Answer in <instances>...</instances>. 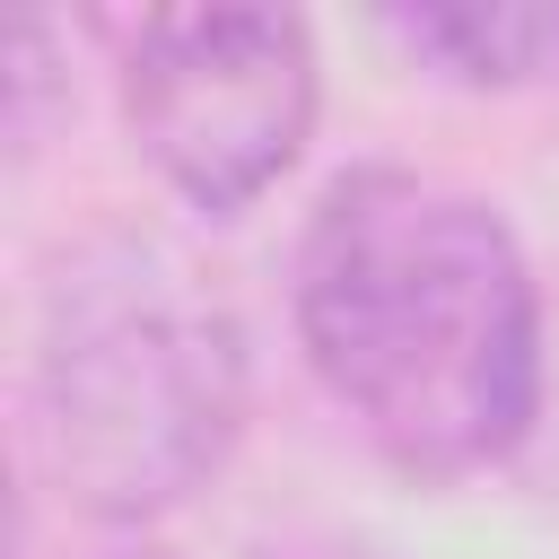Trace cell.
Returning <instances> with one entry per match:
<instances>
[{"label":"cell","instance_id":"6da1fadb","mask_svg":"<svg viewBox=\"0 0 559 559\" xmlns=\"http://www.w3.org/2000/svg\"><path fill=\"white\" fill-rule=\"evenodd\" d=\"M297 341L419 489L507 463L542 411V297L515 227L419 166H349L297 245Z\"/></svg>","mask_w":559,"mask_h":559},{"label":"cell","instance_id":"7a4b0ae2","mask_svg":"<svg viewBox=\"0 0 559 559\" xmlns=\"http://www.w3.org/2000/svg\"><path fill=\"white\" fill-rule=\"evenodd\" d=\"M245 428V332L166 236H87L35 332V437L87 515L192 498Z\"/></svg>","mask_w":559,"mask_h":559},{"label":"cell","instance_id":"3957f363","mask_svg":"<svg viewBox=\"0 0 559 559\" xmlns=\"http://www.w3.org/2000/svg\"><path fill=\"white\" fill-rule=\"evenodd\" d=\"M314 105L323 70L297 9L210 0V9H148L122 26L131 140L210 218H236L297 166Z\"/></svg>","mask_w":559,"mask_h":559},{"label":"cell","instance_id":"277c9868","mask_svg":"<svg viewBox=\"0 0 559 559\" xmlns=\"http://www.w3.org/2000/svg\"><path fill=\"white\" fill-rule=\"evenodd\" d=\"M393 35L472 87L559 79V9H411L393 17Z\"/></svg>","mask_w":559,"mask_h":559},{"label":"cell","instance_id":"5b68a950","mask_svg":"<svg viewBox=\"0 0 559 559\" xmlns=\"http://www.w3.org/2000/svg\"><path fill=\"white\" fill-rule=\"evenodd\" d=\"M114 559H166V550H114Z\"/></svg>","mask_w":559,"mask_h":559}]
</instances>
